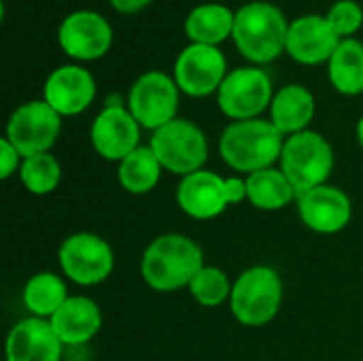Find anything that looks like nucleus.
<instances>
[{
	"instance_id": "nucleus-1",
	"label": "nucleus",
	"mask_w": 363,
	"mask_h": 361,
	"mask_svg": "<svg viewBox=\"0 0 363 361\" xmlns=\"http://www.w3.org/2000/svg\"><path fill=\"white\" fill-rule=\"evenodd\" d=\"M204 268V253L196 240L183 234L157 236L143 253L140 274L145 283L162 294L189 287Z\"/></svg>"
},
{
	"instance_id": "nucleus-2",
	"label": "nucleus",
	"mask_w": 363,
	"mask_h": 361,
	"mask_svg": "<svg viewBox=\"0 0 363 361\" xmlns=\"http://www.w3.org/2000/svg\"><path fill=\"white\" fill-rule=\"evenodd\" d=\"M285 138L270 119L232 121L219 138L223 162L238 172H259L281 160Z\"/></svg>"
},
{
	"instance_id": "nucleus-3",
	"label": "nucleus",
	"mask_w": 363,
	"mask_h": 361,
	"mask_svg": "<svg viewBox=\"0 0 363 361\" xmlns=\"http://www.w3.org/2000/svg\"><path fill=\"white\" fill-rule=\"evenodd\" d=\"M287 32L289 23L283 11L272 2L257 0L236 11L232 38L245 60L268 64L285 51Z\"/></svg>"
},
{
	"instance_id": "nucleus-4",
	"label": "nucleus",
	"mask_w": 363,
	"mask_h": 361,
	"mask_svg": "<svg viewBox=\"0 0 363 361\" xmlns=\"http://www.w3.org/2000/svg\"><path fill=\"white\" fill-rule=\"evenodd\" d=\"M283 302L281 274L270 266H253L245 270L230 296L232 315L247 328H262L270 323Z\"/></svg>"
},
{
	"instance_id": "nucleus-5",
	"label": "nucleus",
	"mask_w": 363,
	"mask_h": 361,
	"mask_svg": "<svg viewBox=\"0 0 363 361\" xmlns=\"http://www.w3.org/2000/svg\"><path fill=\"white\" fill-rule=\"evenodd\" d=\"M281 170L298 196L325 185L334 170V149L325 136L313 130L289 136L281 153Z\"/></svg>"
},
{
	"instance_id": "nucleus-6",
	"label": "nucleus",
	"mask_w": 363,
	"mask_h": 361,
	"mask_svg": "<svg viewBox=\"0 0 363 361\" xmlns=\"http://www.w3.org/2000/svg\"><path fill=\"white\" fill-rule=\"evenodd\" d=\"M247 200V183L238 177L221 179L211 170H198L181 179L177 202L181 211L194 219H215L230 204Z\"/></svg>"
},
{
	"instance_id": "nucleus-7",
	"label": "nucleus",
	"mask_w": 363,
	"mask_h": 361,
	"mask_svg": "<svg viewBox=\"0 0 363 361\" xmlns=\"http://www.w3.org/2000/svg\"><path fill=\"white\" fill-rule=\"evenodd\" d=\"M149 147L157 155L162 168L187 177L198 170L208 160V140L200 126L189 119H172L153 132Z\"/></svg>"
},
{
	"instance_id": "nucleus-8",
	"label": "nucleus",
	"mask_w": 363,
	"mask_h": 361,
	"mask_svg": "<svg viewBox=\"0 0 363 361\" xmlns=\"http://www.w3.org/2000/svg\"><path fill=\"white\" fill-rule=\"evenodd\" d=\"M272 79L257 66H242L228 72L217 91L221 113L234 121L257 119L272 104Z\"/></svg>"
},
{
	"instance_id": "nucleus-9",
	"label": "nucleus",
	"mask_w": 363,
	"mask_h": 361,
	"mask_svg": "<svg viewBox=\"0 0 363 361\" xmlns=\"http://www.w3.org/2000/svg\"><path fill=\"white\" fill-rule=\"evenodd\" d=\"M179 85L162 70H149L140 74L128 94V111L151 132L177 119L179 111Z\"/></svg>"
},
{
	"instance_id": "nucleus-10",
	"label": "nucleus",
	"mask_w": 363,
	"mask_h": 361,
	"mask_svg": "<svg viewBox=\"0 0 363 361\" xmlns=\"http://www.w3.org/2000/svg\"><path fill=\"white\" fill-rule=\"evenodd\" d=\"M60 268L77 285L91 287L106 281L115 266L111 245L91 232H79L68 236L60 245Z\"/></svg>"
},
{
	"instance_id": "nucleus-11",
	"label": "nucleus",
	"mask_w": 363,
	"mask_h": 361,
	"mask_svg": "<svg viewBox=\"0 0 363 361\" xmlns=\"http://www.w3.org/2000/svg\"><path fill=\"white\" fill-rule=\"evenodd\" d=\"M62 130V115L45 100H32L13 111L6 123V140L21 157L49 153Z\"/></svg>"
},
{
	"instance_id": "nucleus-12",
	"label": "nucleus",
	"mask_w": 363,
	"mask_h": 361,
	"mask_svg": "<svg viewBox=\"0 0 363 361\" xmlns=\"http://www.w3.org/2000/svg\"><path fill=\"white\" fill-rule=\"evenodd\" d=\"M228 77V62L219 47L187 45L174 62V81L179 89L191 98H204L219 91Z\"/></svg>"
},
{
	"instance_id": "nucleus-13",
	"label": "nucleus",
	"mask_w": 363,
	"mask_h": 361,
	"mask_svg": "<svg viewBox=\"0 0 363 361\" xmlns=\"http://www.w3.org/2000/svg\"><path fill=\"white\" fill-rule=\"evenodd\" d=\"M57 43L62 51L79 62L102 57L113 43V28L96 11H74L60 23Z\"/></svg>"
},
{
	"instance_id": "nucleus-14",
	"label": "nucleus",
	"mask_w": 363,
	"mask_h": 361,
	"mask_svg": "<svg viewBox=\"0 0 363 361\" xmlns=\"http://www.w3.org/2000/svg\"><path fill=\"white\" fill-rule=\"evenodd\" d=\"M89 138L100 157L121 162L140 147V123L121 104H108L94 119Z\"/></svg>"
},
{
	"instance_id": "nucleus-15",
	"label": "nucleus",
	"mask_w": 363,
	"mask_h": 361,
	"mask_svg": "<svg viewBox=\"0 0 363 361\" xmlns=\"http://www.w3.org/2000/svg\"><path fill=\"white\" fill-rule=\"evenodd\" d=\"M340 43L325 15H302L289 23L285 51L302 66H319L332 60Z\"/></svg>"
},
{
	"instance_id": "nucleus-16",
	"label": "nucleus",
	"mask_w": 363,
	"mask_h": 361,
	"mask_svg": "<svg viewBox=\"0 0 363 361\" xmlns=\"http://www.w3.org/2000/svg\"><path fill=\"white\" fill-rule=\"evenodd\" d=\"M96 98V81L91 72L77 64L55 68L43 87V100L62 117L81 115Z\"/></svg>"
},
{
	"instance_id": "nucleus-17",
	"label": "nucleus",
	"mask_w": 363,
	"mask_h": 361,
	"mask_svg": "<svg viewBox=\"0 0 363 361\" xmlns=\"http://www.w3.org/2000/svg\"><path fill=\"white\" fill-rule=\"evenodd\" d=\"M298 213L302 223L313 232L336 234L349 226L353 217V204L340 187L325 183L298 196Z\"/></svg>"
},
{
	"instance_id": "nucleus-18",
	"label": "nucleus",
	"mask_w": 363,
	"mask_h": 361,
	"mask_svg": "<svg viewBox=\"0 0 363 361\" xmlns=\"http://www.w3.org/2000/svg\"><path fill=\"white\" fill-rule=\"evenodd\" d=\"M62 349L51 321L38 317L19 321L6 336V361H60Z\"/></svg>"
},
{
	"instance_id": "nucleus-19",
	"label": "nucleus",
	"mask_w": 363,
	"mask_h": 361,
	"mask_svg": "<svg viewBox=\"0 0 363 361\" xmlns=\"http://www.w3.org/2000/svg\"><path fill=\"white\" fill-rule=\"evenodd\" d=\"M49 321L64 347H81L100 332L102 313L91 298L70 296Z\"/></svg>"
},
{
	"instance_id": "nucleus-20",
	"label": "nucleus",
	"mask_w": 363,
	"mask_h": 361,
	"mask_svg": "<svg viewBox=\"0 0 363 361\" xmlns=\"http://www.w3.org/2000/svg\"><path fill=\"white\" fill-rule=\"evenodd\" d=\"M315 117V96L304 85H285L281 87L270 104V121L285 136L308 130V123Z\"/></svg>"
},
{
	"instance_id": "nucleus-21",
	"label": "nucleus",
	"mask_w": 363,
	"mask_h": 361,
	"mask_svg": "<svg viewBox=\"0 0 363 361\" xmlns=\"http://www.w3.org/2000/svg\"><path fill=\"white\" fill-rule=\"evenodd\" d=\"M234 19L236 13L225 4H217V2L198 4L196 9L189 11L185 19V34L191 43L217 47L219 43L232 36Z\"/></svg>"
},
{
	"instance_id": "nucleus-22",
	"label": "nucleus",
	"mask_w": 363,
	"mask_h": 361,
	"mask_svg": "<svg viewBox=\"0 0 363 361\" xmlns=\"http://www.w3.org/2000/svg\"><path fill=\"white\" fill-rule=\"evenodd\" d=\"M328 74L334 89L342 96L363 94V43L345 38L328 62Z\"/></svg>"
},
{
	"instance_id": "nucleus-23",
	"label": "nucleus",
	"mask_w": 363,
	"mask_h": 361,
	"mask_svg": "<svg viewBox=\"0 0 363 361\" xmlns=\"http://www.w3.org/2000/svg\"><path fill=\"white\" fill-rule=\"evenodd\" d=\"M245 183H247V200L259 211H281L294 198H298L289 179L283 174V170L277 168L253 172L245 179Z\"/></svg>"
},
{
	"instance_id": "nucleus-24",
	"label": "nucleus",
	"mask_w": 363,
	"mask_h": 361,
	"mask_svg": "<svg viewBox=\"0 0 363 361\" xmlns=\"http://www.w3.org/2000/svg\"><path fill=\"white\" fill-rule=\"evenodd\" d=\"M162 164L151 147H138L119 162V183L128 194L143 196L155 189L162 177Z\"/></svg>"
},
{
	"instance_id": "nucleus-25",
	"label": "nucleus",
	"mask_w": 363,
	"mask_h": 361,
	"mask_svg": "<svg viewBox=\"0 0 363 361\" xmlns=\"http://www.w3.org/2000/svg\"><path fill=\"white\" fill-rule=\"evenodd\" d=\"M68 298L66 283L53 272H38L23 287V306L38 319H51Z\"/></svg>"
},
{
	"instance_id": "nucleus-26",
	"label": "nucleus",
	"mask_w": 363,
	"mask_h": 361,
	"mask_svg": "<svg viewBox=\"0 0 363 361\" xmlns=\"http://www.w3.org/2000/svg\"><path fill=\"white\" fill-rule=\"evenodd\" d=\"M19 177L23 187L34 196H47L57 189L62 179L60 162L51 153H38L32 157H23Z\"/></svg>"
},
{
	"instance_id": "nucleus-27",
	"label": "nucleus",
	"mask_w": 363,
	"mask_h": 361,
	"mask_svg": "<svg viewBox=\"0 0 363 361\" xmlns=\"http://www.w3.org/2000/svg\"><path fill=\"white\" fill-rule=\"evenodd\" d=\"M232 287L234 285H230L228 274L217 266H204L189 283V291L194 300L208 309L221 306L225 300H230Z\"/></svg>"
},
{
	"instance_id": "nucleus-28",
	"label": "nucleus",
	"mask_w": 363,
	"mask_h": 361,
	"mask_svg": "<svg viewBox=\"0 0 363 361\" xmlns=\"http://www.w3.org/2000/svg\"><path fill=\"white\" fill-rule=\"evenodd\" d=\"M325 19L334 28V32L345 40L351 38L363 26V9L355 0H338L330 6Z\"/></svg>"
},
{
	"instance_id": "nucleus-29",
	"label": "nucleus",
	"mask_w": 363,
	"mask_h": 361,
	"mask_svg": "<svg viewBox=\"0 0 363 361\" xmlns=\"http://www.w3.org/2000/svg\"><path fill=\"white\" fill-rule=\"evenodd\" d=\"M19 160H21L19 151L6 138H2L0 140V179L2 181H6L9 177H13V172L17 168H21V162Z\"/></svg>"
},
{
	"instance_id": "nucleus-30",
	"label": "nucleus",
	"mask_w": 363,
	"mask_h": 361,
	"mask_svg": "<svg viewBox=\"0 0 363 361\" xmlns=\"http://www.w3.org/2000/svg\"><path fill=\"white\" fill-rule=\"evenodd\" d=\"M108 2L115 11H119L123 15H134L151 4V0H108Z\"/></svg>"
},
{
	"instance_id": "nucleus-31",
	"label": "nucleus",
	"mask_w": 363,
	"mask_h": 361,
	"mask_svg": "<svg viewBox=\"0 0 363 361\" xmlns=\"http://www.w3.org/2000/svg\"><path fill=\"white\" fill-rule=\"evenodd\" d=\"M357 140H359V145H362L363 149V117L359 119V123H357Z\"/></svg>"
}]
</instances>
